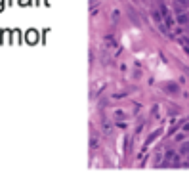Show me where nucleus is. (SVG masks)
Masks as SVG:
<instances>
[{
    "label": "nucleus",
    "mask_w": 189,
    "mask_h": 174,
    "mask_svg": "<svg viewBox=\"0 0 189 174\" xmlns=\"http://www.w3.org/2000/svg\"><path fill=\"white\" fill-rule=\"evenodd\" d=\"M187 14L185 12H183V10H180V14H178V21H180V25H185L187 23Z\"/></svg>",
    "instance_id": "1"
},
{
    "label": "nucleus",
    "mask_w": 189,
    "mask_h": 174,
    "mask_svg": "<svg viewBox=\"0 0 189 174\" xmlns=\"http://www.w3.org/2000/svg\"><path fill=\"white\" fill-rule=\"evenodd\" d=\"M176 2H180L182 6H187V0H176Z\"/></svg>",
    "instance_id": "3"
},
{
    "label": "nucleus",
    "mask_w": 189,
    "mask_h": 174,
    "mask_svg": "<svg viewBox=\"0 0 189 174\" xmlns=\"http://www.w3.org/2000/svg\"><path fill=\"white\" fill-rule=\"evenodd\" d=\"M182 153H183V155L189 153V144H183V145H182Z\"/></svg>",
    "instance_id": "2"
}]
</instances>
